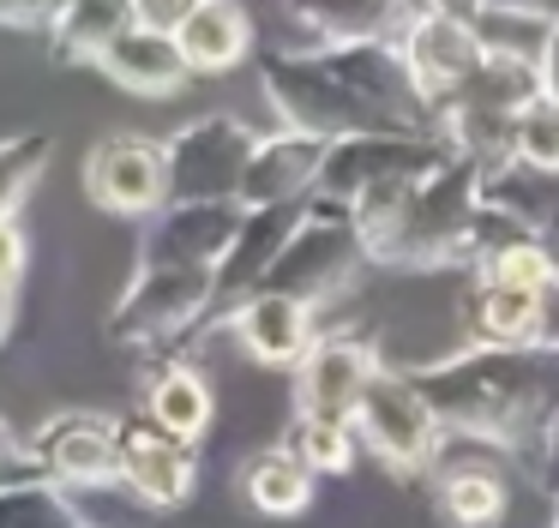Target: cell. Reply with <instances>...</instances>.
Returning a JSON list of instances; mask_svg holds the SVG:
<instances>
[{
	"label": "cell",
	"instance_id": "1",
	"mask_svg": "<svg viewBox=\"0 0 559 528\" xmlns=\"http://www.w3.org/2000/svg\"><path fill=\"white\" fill-rule=\"evenodd\" d=\"M271 115L313 139H349V132L385 127H427V103L403 72V55L391 36L361 43H295L259 67Z\"/></svg>",
	"mask_w": 559,
	"mask_h": 528
},
{
	"label": "cell",
	"instance_id": "2",
	"mask_svg": "<svg viewBox=\"0 0 559 528\" xmlns=\"http://www.w3.org/2000/svg\"><path fill=\"white\" fill-rule=\"evenodd\" d=\"M409 379L445 439L481 444V451H523L559 396V348L469 343L445 360L415 367Z\"/></svg>",
	"mask_w": 559,
	"mask_h": 528
},
{
	"label": "cell",
	"instance_id": "3",
	"mask_svg": "<svg viewBox=\"0 0 559 528\" xmlns=\"http://www.w3.org/2000/svg\"><path fill=\"white\" fill-rule=\"evenodd\" d=\"M361 259H367V247H361V228H355V211L337 199L307 192L295 223H289V235H283V247H277V259H271V271H265V288L319 307V300L349 288V276L361 271Z\"/></svg>",
	"mask_w": 559,
	"mask_h": 528
},
{
	"label": "cell",
	"instance_id": "4",
	"mask_svg": "<svg viewBox=\"0 0 559 528\" xmlns=\"http://www.w3.org/2000/svg\"><path fill=\"white\" fill-rule=\"evenodd\" d=\"M211 264H139L127 295L109 312V343L133 355H157L211 324Z\"/></svg>",
	"mask_w": 559,
	"mask_h": 528
},
{
	"label": "cell",
	"instance_id": "5",
	"mask_svg": "<svg viewBox=\"0 0 559 528\" xmlns=\"http://www.w3.org/2000/svg\"><path fill=\"white\" fill-rule=\"evenodd\" d=\"M349 427L361 439V451H373L391 475H421V468H433L439 444H445V432H439L427 396L415 391V379L409 372H385V367L367 379Z\"/></svg>",
	"mask_w": 559,
	"mask_h": 528
},
{
	"label": "cell",
	"instance_id": "6",
	"mask_svg": "<svg viewBox=\"0 0 559 528\" xmlns=\"http://www.w3.org/2000/svg\"><path fill=\"white\" fill-rule=\"evenodd\" d=\"M445 144L433 139L427 127H385V132H349V139H331L325 156H319L313 192L319 199L355 204L361 192L385 187V180H409L427 175V168L445 163Z\"/></svg>",
	"mask_w": 559,
	"mask_h": 528
},
{
	"label": "cell",
	"instance_id": "7",
	"mask_svg": "<svg viewBox=\"0 0 559 528\" xmlns=\"http://www.w3.org/2000/svg\"><path fill=\"white\" fill-rule=\"evenodd\" d=\"M259 132L241 115H199L163 139L169 156V199H235L241 163Z\"/></svg>",
	"mask_w": 559,
	"mask_h": 528
},
{
	"label": "cell",
	"instance_id": "8",
	"mask_svg": "<svg viewBox=\"0 0 559 528\" xmlns=\"http://www.w3.org/2000/svg\"><path fill=\"white\" fill-rule=\"evenodd\" d=\"M397 55H403V72L409 84L421 91V103L445 96L451 84H463L475 67H481V31H475L469 12H445V7H421L397 24Z\"/></svg>",
	"mask_w": 559,
	"mask_h": 528
},
{
	"label": "cell",
	"instance_id": "9",
	"mask_svg": "<svg viewBox=\"0 0 559 528\" xmlns=\"http://www.w3.org/2000/svg\"><path fill=\"white\" fill-rule=\"evenodd\" d=\"M85 192L115 216H151L169 199V156L163 139L145 132H109L85 156Z\"/></svg>",
	"mask_w": 559,
	"mask_h": 528
},
{
	"label": "cell",
	"instance_id": "10",
	"mask_svg": "<svg viewBox=\"0 0 559 528\" xmlns=\"http://www.w3.org/2000/svg\"><path fill=\"white\" fill-rule=\"evenodd\" d=\"M31 456L61 487H121V427L109 415L67 408V415L43 420V432L31 439Z\"/></svg>",
	"mask_w": 559,
	"mask_h": 528
},
{
	"label": "cell",
	"instance_id": "11",
	"mask_svg": "<svg viewBox=\"0 0 559 528\" xmlns=\"http://www.w3.org/2000/svg\"><path fill=\"white\" fill-rule=\"evenodd\" d=\"M241 216V199H163L139 240V264H217Z\"/></svg>",
	"mask_w": 559,
	"mask_h": 528
},
{
	"label": "cell",
	"instance_id": "12",
	"mask_svg": "<svg viewBox=\"0 0 559 528\" xmlns=\"http://www.w3.org/2000/svg\"><path fill=\"white\" fill-rule=\"evenodd\" d=\"M373 372H379V355L361 343V336L319 331L313 343H307V355L295 360V415L349 420Z\"/></svg>",
	"mask_w": 559,
	"mask_h": 528
},
{
	"label": "cell",
	"instance_id": "13",
	"mask_svg": "<svg viewBox=\"0 0 559 528\" xmlns=\"http://www.w3.org/2000/svg\"><path fill=\"white\" fill-rule=\"evenodd\" d=\"M121 487L145 511H181L199 487L193 444L151 427V420H121Z\"/></svg>",
	"mask_w": 559,
	"mask_h": 528
},
{
	"label": "cell",
	"instance_id": "14",
	"mask_svg": "<svg viewBox=\"0 0 559 528\" xmlns=\"http://www.w3.org/2000/svg\"><path fill=\"white\" fill-rule=\"evenodd\" d=\"M319 156H325V139H313V132H295V127L259 132L247 163H241L235 199H241L247 211H259V204H301L307 192H313Z\"/></svg>",
	"mask_w": 559,
	"mask_h": 528
},
{
	"label": "cell",
	"instance_id": "15",
	"mask_svg": "<svg viewBox=\"0 0 559 528\" xmlns=\"http://www.w3.org/2000/svg\"><path fill=\"white\" fill-rule=\"evenodd\" d=\"M295 211H301V204H259V211L241 216L235 240L223 247V259L211 264V288H217V295H211V319H229L253 288H265V271H271V259H277L283 235H289Z\"/></svg>",
	"mask_w": 559,
	"mask_h": 528
},
{
	"label": "cell",
	"instance_id": "16",
	"mask_svg": "<svg viewBox=\"0 0 559 528\" xmlns=\"http://www.w3.org/2000/svg\"><path fill=\"white\" fill-rule=\"evenodd\" d=\"M229 331L259 367H295L307 355V343L319 336V319L307 300L277 295V288H253L241 307L229 312Z\"/></svg>",
	"mask_w": 559,
	"mask_h": 528
},
{
	"label": "cell",
	"instance_id": "17",
	"mask_svg": "<svg viewBox=\"0 0 559 528\" xmlns=\"http://www.w3.org/2000/svg\"><path fill=\"white\" fill-rule=\"evenodd\" d=\"M469 343H499V348H542L547 343V295L542 288H511V283H487L475 276L469 300Z\"/></svg>",
	"mask_w": 559,
	"mask_h": 528
},
{
	"label": "cell",
	"instance_id": "18",
	"mask_svg": "<svg viewBox=\"0 0 559 528\" xmlns=\"http://www.w3.org/2000/svg\"><path fill=\"white\" fill-rule=\"evenodd\" d=\"M97 67L109 72L121 91H133V96H175L187 79H193L187 60H181V48H175V36L157 31V24H139V19L127 24L109 48H103Z\"/></svg>",
	"mask_w": 559,
	"mask_h": 528
},
{
	"label": "cell",
	"instance_id": "19",
	"mask_svg": "<svg viewBox=\"0 0 559 528\" xmlns=\"http://www.w3.org/2000/svg\"><path fill=\"white\" fill-rule=\"evenodd\" d=\"M295 19V43H361V36H397L409 7L397 0H283Z\"/></svg>",
	"mask_w": 559,
	"mask_h": 528
},
{
	"label": "cell",
	"instance_id": "20",
	"mask_svg": "<svg viewBox=\"0 0 559 528\" xmlns=\"http://www.w3.org/2000/svg\"><path fill=\"white\" fill-rule=\"evenodd\" d=\"M211 415H217V396H211V379L193 360H169V367L151 372V384H145V420L151 427L199 444L211 432Z\"/></svg>",
	"mask_w": 559,
	"mask_h": 528
},
{
	"label": "cell",
	"instance_id": "21",
	"mask_svg": "<svg viewBox=\"0 0 559 528\" xmlns=\"http://www.w3.org/2000/svg\"><path fill=\"white\" fill-rule=\"evenodd\" d=\"M169 36L181 48L187 72H229L253 48V24H247V12L235 0H199Z\"/></svg>",
	"mask_w": 559,
	"mask_h": 528
},
{
	"label": "cell",
	"instance_id": "22",
	"mask_svg": "<svg viewBox=\"0 0 559 528\" xmlns=\"http://www.w3.org/2000/svg\"><path fill=\"white\" fill-rule=\"evenodd\" d=\"M127 24H133V0H61V12L43 31H49L55 60H67V67H97L103 48Z\"/></svg>",
	"mask_w": 559,
	"mask_h": 528
},
{
	"label": "cell",
	"instance_id": "23",
	"mask_svg": "<svg viewBox=\"0 0 559 528\" xmlns=\"http://www.w3.org/2000/svg\"><path fill=\"white\" fill-rule=\"evenodd\" d=\"M313 480H319V475L289 451V444H271V451L247 456V468H241V499L253 504L259 516H277V523H289V516H301L307 504H313Z\"/></svg>",
	"mask_w": 559,
	"mask_h": 528
},
{
	"label": "cell",
	"instance_id": "24",
	"mask_svg": "<svg viewBox=\"0 0 559 528\" xmlns=\"http://www.w3.org/2000/svg\"><path fill=\"white\" fill-rule=\"evenodd\" d=\"M439 504H445V516L463 528H493L499 516H506V480L487 463L445 468V475H439Z\"/></svg>",
	"mask_w": 559,
	"mask_h": 528
},
{
	"label": "cell",
	"instance_id": "25",
	"mask_svg": "<svg viewBox=\"0 0 559 528\" xmlns=\"http://www.w3.org/2000/svg\"><path fill=\"white\" fill-rule=\"evenodd\" d=\"M289 451L301 456L313 475H349L355 468V451H361V439H355L349 420H325V415H301L295 420V439Z\"/></svg>",
	"mask_w": 559,
	"mask_h": 528
},
{
	"label": "cell",
	"instance_id": "26",
	"mask_svg": "<svg viewBox=\"0 0 559 528\" xmlns=\"http://www.w3.org/2000/svg\"><path fill=\"white\" fill-rule=\"evenodd\" d=\"M49 156H55L49 132H13V139H0V216H13L25 204V192L43 180Z\"/></svg>",
	"mask_w": 559,
	"mask_h": 528
},
{
	"label": "cell",
	"instance_id": "27",
	"mask_svg": "<svg viewBox=\"0 0 559 528\" xmlns=\"http://www.w3.org/2000/svg\"><path fill=\"white\" fill-rule=\"evenodd\" d=\"M506 156H523L535 168H559V103L554 96H530L511 115V144Z\"/></svg>",
	"mask_w": 559,
	"mask_h": 528
},
{
	"label": "cell",
	"instance_id": "28",
	"mask_svg": "<svg viewBox=\"0 0 559 528\" xmlns=\"http://www.w3.org/2000/svg\"><path fill=\"white\" fill-rule=\"evenodd\" d=\"M31 475H43L37 456H31V444L0 420V487H7V480H31Z\"/></svg>",
	"mask_w": 559,
	"mask_h": 528
},
{
	"label": "cell",
	"instance_id": "29",
	"mask_svg": "<svg viewBox=\"0 0 559 528\" xmlns=\"http://www.w3.org/2000/svg\"><path fill=\"white\" fill-rule=\"evenodd\" d=\"M193 7H199V0H133V19L139 24H157V31H175Z\"/></svg>",
	"mask_w": 559,
	"mask_h": 528
},
{
	"label": "cell",
	"instance_id": "30",
	"mask_svg": "<svg viewBox=\"0 0 559 528\" xmlns=\"http://www.w3.org/2000/svg\"><path fill=\"white\" fill-rule=\"evenodd\" d=\"M19 271H25V235L13 216H0V283H19Z\"/></svg>",
	"mask_w": 559,
	"mask_h": 528
},
{
	"label": "cell",
	"instance_id": "31",
	"mask_svg": "<svg viewBox=\"0 0 559 528\" xmlns=\"http://www.w3.org/2000/svg\"><path fill=\"white\" fill-rule=\"evenodd\" d=\"M535 72H542V96L559 103V24H547L542 48H535Z\"/></svg>",
	"mask_w": 559,
	"mask_h": 528
},
{
	"label": "cell",
	"instance_id": "32",
	"mask_svg": "<svg viewBox=\"0 0 559 528\" xmlns=\"http://www.w3.org/2000/svg\"><path fill=\"white\" fill-rule=\"evenodd\" d=\"M61 0H0V24H49Z\"/></svg>",
	"mask_w": 559,
	"mask_h": 528
},
{
	"label": "cell",
	"instance_id": "33",
	"mask_svg": "<svg viewBox=\"0 0 559 528\" xmlns=\"http://www.w3.org/2000/svg\"><path fill=\"white\" fill-rule=\"evenodd\" d=\"M475 7L518 12V19H535V24H559V0H475Z\"/></svg>",
	"mask_w": 559,
	"mask_h": 528
},
{
	"label": "cell",
	"instance_id": "34",
	"mask_svg": "<svg viewBox=\"0 0 559 528\" xmlns=\"http://www.w3.org/2000/svg\"><path fill=\"white\" fill-rule=\"evenodd\" d=\"M535 451H542V463L559 475V396H554V408H547L542 432H535Z\"/></svg>",
	"mask_w": 559,
	"mask_h": 528
},
{
	"label": "cell",
	"instance_id": "35",
	"mask_svg": "<svg viewBox=\"0 0 559 528\" xmlns=\"http://www.w3.org/2000/svg\"><path fill=\"white\" fill-rule=\"evenodd\" d=\"M13 331V283H0V343Z\"/></svg>",
	"mask_w": 559,
	"mask_h": 528
},
{
	"label": "cell",
	"instance_id": "36",
	"mask_svg": "<svg viewBox=\"0 0 559 528\" xmlns=\"http://www.w3.org/2000/svg\"><path fill=\"white\" fill-rule=\"evenodd\" d=\"M421 7H445V12H475V0H421Z\"/></svg>",
	"mask_w": 559,
	"mask_h": 528
},
{
	"label": "cell",
	"instance_id": "37",
	"mask_svg": "<svg viewBox=\"0 0 559 528\" xmlns=\"http://www.w3.org/2000/svg\"><path fill=\"white\" fill-rule=\"evenodd\" d=\"M554 528H559V511H554Z\"/></svg>",
	"mask_w": 559,
	"mask_h": 528
}]
</instances>
